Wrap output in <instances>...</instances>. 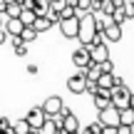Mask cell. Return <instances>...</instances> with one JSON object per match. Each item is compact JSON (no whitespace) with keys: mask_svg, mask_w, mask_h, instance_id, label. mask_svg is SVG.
<instances>
[{"mask_svg":"<svg viewBox=\"0 0 134 134\" xmlns=\"http://www.w3.org/2000/svg\"><path fill=\"white\" fill-rule=\"evenodd\" d=\"M72 65H75L77 70H85V67H90V65H92L90 50H87L85 45H80V50H75V52H72Z\"/></svg>","mask_w":134,"mask_h":134,"instance_id":"obj_4","label":"cell"},{"mask_svg":"<svg viewBox=\"0 0 134 134\" xmlns=\"http://www.w3.org/2000/svg\"><path fill=\"white\" fill-rule=\"evenodd\" d=\"M60 32L62 37L67 40H77V27H80V18H67V20H60Z\"/></svg>","mask_w":134,"mask_h":134,"instance_id":"obj_2","label":"cell"},{"mask_svg":"<svg viewBox=\"0 0 134 134\" xmlns=\"http://www.w3.org/2000/svg\"><path fill=\"white\" fill-rule=\"evenodd\" d=\"M0 134H13V129H5V132H0Z\"/></svg>","mask_w":134,"mask_h":134,"instance_id":"obj_30","label":"cell"},{"mask_svg":"<svg viewBox=\"0 0 134 134\" xmlns=\"http://www.w3.org/2000/svg\"><path fill=\"white\" fill-rule=\"evenodd\" d=\"M20 13H23V3L20 0L5 5V18H20Z\"/></svg>","mask_w":134,"mask_h":134,"instance_id":"obj_13","label":"cell"},{"mask_svg":"<svg viewBox=\"0 0 134 134\" xmlns=\"http://www.w3.org/2000/svg\"><path fill=\"white\" fill-rule=\"evenodd\" d=\"M25 25L20 23V18H5L3 20V30L8 32V37H18L20 32H23Z\"/></svg>","mask_w":134,"mask_h":134,"instance_id":"obj_9","label":"cell"},{"mask_svg":"<svg viewBox=\"0 0 134 134\" xmlns=\"http://www.w3.org/2000/svg\"><path fill=\"white\" fill-rule=\"evenodd\" d=\"M55 134H67V132H65V129H62V127H60V129H57V132H55Z\"/></svg>","mask_w":134,"mask_h":134,"instance_id":"obj_29","label":"cell"},{"mask_svg":"<svg viewBox=\"0 0 134 134\" xmlns=\"http://www.w3.org/2000/svg\"><path fill=\"white\" fill-rule=\"evenodd\" d=\"M35 18H37V15H35V10L23 8V13H20V23H23V25H32V23H35Z\"/></svg>","mask_w":134,"mask_h":134,"instance_id":"obj_18","label":"cell"},{"mask_svg":"<svg viewBox=\"0 0 134 134\" xmlns=\"http://www.w3.org/2000/svg\"><path fill=\"white\" fill-rule=\"evenodd\" d=\"M67 18H77V10L72 5H62V10H60V20H67Z\"/></svg>","mask_w":134,"mask_h":134,"instance_id":"obj_21","label":"cell"},{"mask_svg":"<svg viewBox=\"0 0 134 134\" xmlns=\"http://www.w3.org/2000/svg\"><path fill=\"white\" fill-rule=\"evenodd\" d=\"M102 127H104V124H102V122L97 119V122H92V124H90V129L94 132V134H99V132H102Z\"/></svg>","mask_w":134,"mask_h":134,"instance_id":"obj_25","label":"cell"},{"mask_svg":"<svg viewBox=\"0 0 134 134\" xmlns=\"http://www.w3.org/2000/svg\"><path fill=\"white\" fill-rule=\"evenodd\" d=\"M80 18V27H77V40H80V45H92V40H94L97 35V27H94V13L92 10H87V13L77 15Z\"/></svg>","mask_w":134,"mask_h":134,"instance_id":"obj_1","label":"cell"},{"mask_svg":"<svg viewBox=\"0 0 134 134\" xmlns=\"http://www.w3.org/2000/svg\"><path fill=\"white\" fill-rule=\"evenodd\" d=\"M60 127H62L65 132H80V119H77L75 114H65V117H60Z\"/></svg>","mask_w":134,"mask_h":134,"instance_id":"obj_11","label":"cell"},{"mask_svg":"<svg viewBox=\"0 0 134 134\" xmlns=\"http://www.w3.org/2000/svg\"><path fill=\"white\" fill-rule=\"evenodd\" d=\"M10 40H13V50H15V55H18V57H25V55H27V45H25L20 37H10Z\"/></svg>","mask_w":134,"mask_h":134,"instance_id":"obj_16","label":"cell"},{"mask_svg":"<svg viewBox=\"0 0 134 134\" xmlns=\"http://www.w3.org/2000/svg\"><path fill=\"white\" fill-rule=\"evenodd\" d=\"M99 134H117V127H107V124H104Z\"/></svg>","mask_w":134,"mask_h":134,"instance_id":"obj_26","label":"cell"},{"mask_svg":"<svg viewBox=\"0 0 134 134\" xmlns=\"http://www.w3.org/2000/svg\"><path fill=\"white\" fill-rule=\"evenodd\" d=\"M45 119H47V117H45L42 107H32V109L27 112V117H25V122H27V124H30V129H35V132L40 129V124H42Z\"/></svg>","mask_w":134,"mask_h":134,"instance_id":"obj_7","label":"cell"},{"mask_svg":"<svg viewBox=\"0 0 134 134\" xmlns=\"http://www.w3.org/2000/svg\"><path fill=\"white\" fill-rule=\"evenodd\" d=\"M18 37H20V40H23V42H25V45H30V42H32V40H35V37H37V30H35V27H32V25H25V27H23V32H20V35H18Z\"/></svg>","mask_w":134,"mask_h":134,"instance_id":"obj_14","label":"cell"},{"mask_svg":"<svg viewBox=\"0 0 134 134\" xmlns=\"http://www.w3.org/2000/svg\"><path fill=\"white\" fill-rule=\"evenodd\" d=\"M10 129H13V134H27V132H30V124L25 122V117H23V119L13 122V127H10Z\"/></svg>","mask_w":134,"mask_h":134,"instance_id":"obj_17","label":"cell"},{"mask_svg":"<svg viewBox=\"0 0 134 134\" xmlns=\"http://www.w3.org/2000/svg\"><path fill=\"white\" fill-rule=\"evenodd\" d=\"M13 127V122L8 119V117H0V132H5V129H10Z\"/></svg>","mask_w":134,"mask_h":134,"instance_id":"obj_24","label":"cell"},{"mask_svg":"<svg viewBox=\"0 0 134 134\" xmlns=\"http://www.w3.org/2000/svg\"><path fill=\"white\" fill-rule=\"evenodd\" d=\"M62 97H47V99L42 102V112H45V117H57L60 114V109H62Z\"/></svg>","mask_w":134,"mask_h":134,"instance_id":"obj_5","label":"cell"},{"mask_svg":"<svg viewBox=\"0 0 134 134\" xmlns=\"http://www.w3.org/2000/svg\"><path fill=\"white\" fill-rule=\"evenodd\" d=\"M80 134H94V132H92L90 127H85V129H80Z\"/></svg>","mask_w":134,"mask_h":134,"instance_id":"obj_28","label":"cell"},{"mask_svg":"<svg viewBox=\"0 0 134 134\" xmlns=\"http://www.w3.org/2000/svg\"><path fill=\"white\" fill-rule=\"evenodd\" d=\"M99 122L102 124H107V127H117L119 124V109L117 107H107V109H99Z\"/></svg>","mask_w":134,"mask_h":134,"instance_id":"obj_6","label":"cell"},{"mask_svg":"<svg viewBox=\"0 0 134 134\" xmlns=\"http://www.w3.org/2000/svg\"><path fill=\"white\" fill-rule=\"evenodd\" d=\"M5 40H8V32H5V30H3V27H0V45H3V42H5Z\"/></svg>","mask_w":134,"mask_h":134,"instance_id":"obj_27","label":"cell"},{"mask_svg":"<svg viewBox=\"0 0 134 134\" xmlns=\"http://www.w3.org/2000/svg\"><path fill=\"white\" fill-rule=\"evenodd\" d=\"M132 132H134V122H132Z\"/></svg>","mask_w":134,"mask_h":134,"instance_id":"obj_32","label":"cell"},{"mask_svg":"<svg viewBox=\"0 0 134 134\" xmlns=\"http://www.w3.org/2000/svg\"><path fill=\"white\" fill-rule=\"evenodd\" d=\"M27 134H37V132H35V129H30V132H27Z\"/></svg>","mask_w":134,"mask_h":134,"instance_id":"obj_31","label":"cell"},{"mask_svg":"<svg viewBox=\"0 0 134 134\" xmlns=\"http://www.w3.org/2000/svg\"><path fill=\"white\" fill-rule=\"evenodd\" d=\"M127 20V15H124V10L122 8H114L112 10V15H109V23H114V25H122Z\"/></svg>","mask_w":134,"mask_h":134,"instance_id":"obj_20","label":"cell"},{"mask_svg":"<svg viewBox=\"0 0 134 134\" xmlns=\"http://www.w3.org/2000/svg\"><path fill=\"white\" fill-rule=\"evenodd\" d=\"M114 85H117V75L114 72H99V77H97V87H99V90H112Z\"/></svg>","mask_w":134,"mask_h":134,"instance_id":"obj_10","label":"cell"},{"mask_svg":"<svg viewBox=\"0 0 134 134\" xmlns=\"http://www.w3.org/2000/svg\"><path fill=\"white\" fill-rule=\"evenodd\" d=\"M32 27L37 30V35H40V32H47V30L52 27V23H50L47 15H37V18H35V23H32Z\"/></svg>","mask_w":134,"mask_h":134,"instance_id":"obj_12","label":"cell"},{"mask_svg":"<svg viewBox=\"0 0 134 134\" xmlns=\"http://www.w3.org/2000/svg\"><path fill=\"white\" fill-rule=\"evenodd\" d=\"M32 10L35 15H45L50 10V0H32Z\"/></svg>","mask_w":134,"mask_h":134,"instance_id":"obj_19","label":"cell"},{"mask_svg":"<svg viewBox=\"0 0 134 134\" xmlns=\"http://www.w3.org/2000/svg\"><path fill=\"white\" fill-rule=\"evenodd\" d=\"M102 37H104V42H119L122 40V25L107 23L104 30H102Z\"/></svg>","mask_w":134,"mask_h":134,"instance_id":"obj_8","label":"cell"},{"mask_svg":"<svg viewBox=\"0 0 134 134\" xmlns=\"http://www.w3.org/2000/svg\"><path fill=\"white\" fill-rule=\"evenodd\" d=\"M132 134H134V132H132Z\"/></svg>","mask_w":134,"mask_h":134,"instance_id":"obj_33","label":"cell"},{"mask_svg":"<svg viewBox=\"0 0 134 134\" xmlns=\"http://www.w3.org/2000/svg\"><path fill=\"white\" fill-rule=\"evenodd\" d=\"M132 122H134V107H124V109H119V124L132 127Z\"/></svg>","mask_w":134,"mask_h":134,"instance_id":"obj_15","label":"cell"},{"mask_svg":"<svg viewBox=\"0 0 134 134\" xmlns=\"http://www.w3.org/2000/svg\"><path fill=\"white\" fill-rule=\"evenodd\" d=\"M99 72H114V65H112V60H104V62H99Z\"/></svg>","mask_w":134,"mask_h":134,"instance_id":"obj_23","label":"cell"},{"mask_svg":"<svg viewBox=\"0 0 134 134\" xmlns=\"http://www.w3.org/2000/svg\"><path fill=\"white\" fill-rule=\"evenodd\" d=\"M122 10H124L127 20H132L134 18V0H124V3H122Z\"/></svg>","mask_w":134,"mask_h":134,"instance_id":"obj_22","label":"cell"},{"mask_svg":"<svg viewBox=\"0 0 134 134\" xmlns=\"http://www.w3.org/2000/svg\"><path fill=\"white\" fill-rule=\"evenodd\" d=\"M87 87V77H85V70H80L77 75H72L70 80H67V90L72 92V94H82Z\"/></svg>","mask_w":134,"mask_h":134,"instance_id":"obj_3","label":"cell"}]
</instances>
